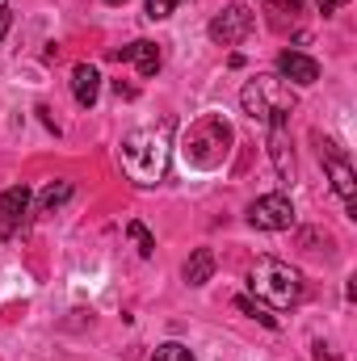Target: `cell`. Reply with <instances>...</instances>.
Here are the masks:
<instances>
[{
  "instance_id": "cell-1",
  "label": "cell",
  "mask_w": 357,
  "mask_h": 361,
  "mask_svg": "<svg viewBox=\"0 0 357 361\" xmlns=\"http://www.w3.org/2000/svg\"><path fill=\"white\" fill-rule=\"evenodd\" d=\"M169 130L173 122H164L160 130H135L122 143V169L139 185H156L169 173Z\"/></svg>"
},
{
  "instance_id": "cell-2",
  "label": "cell",
  "mask_w": 357,
  "mask_h": 361,
  "mask_svg": "<svg viewBox=\"0 0 357 361\" xmlns=\"http://www.w3.org/2000/svg\"><path fill=\"white\" fill-rule=\"evenodd\" d=\"M248 290L257 294V302H265L269 311H282V307H294L303 298V273L290 269L286 261H257L248 273Z\"/></svg>"
},
{
  "instance_id": "cell-3",
  "label": "cell",
  "mask_w": 357,
  "mask_h": 361,
  "mask_svg": "<svg viewBox=\"0 0 357 361\" xmlns=\"http://www.w3.org/2000/svg\"><path fill=\"white\" fill-rule=\"evenodd\" d=\"M181 152H185V160L193 169H219L227 160V152H231V126L219 114H206V118H198L189 126Z\"/></svg>"
},
{
  "instance_id": "cell-4",
  "label": "cell",
  "mask_w": 357,
  "mask_h": 361,
  "mask_svg": "<svg viewBox=\"0 0 357 361\" xmlns=\"http://www.w3.org/2000/svg\"><path fill=\"white\" fill-rule=\"evenodd\" d=\"M240 105H244V114H248V118H257V122L273 126V122H290L294 92H290V85H286L282 76H277V80L265 76V80H248V85H244Z\"/></svg>"
},
{
  "instance_id": "cell-5",
  "label": "cell",
  "mask_w": 357,
  "mask_h": 361,
  "mask_svg": "<svg viewBox=\"0 0 357 361\" xmlns=\"http://www.w3.org/2000/svg\"><path fill=\"white\" fill-rule=\"evenodd\" d=\"M320 143V160H324V169H328V180H332V189L345 197V206H349V214L357 219V177H353V164H349V156L332 143V139H315Z\"/></svg>"
},
{
  "instance_id": "cell-6",
  "label": "cell",
  "mask_w": 357,
  "mask_h": 361,
  "mask_svg": "<svg viewBox=\"0 0 357 361\" xmlns=\"http://www.w3.org/2000/svg\"><path fill=\"white\" fill-rule=\"evenodd\" d=\"M248 223L257 231H290L294 227V202L286 193H265L248 206Z\"/></svg>"
},
{
  "instance_id": "cell-7",
  "label": "cell",
  "mask_w": 357,
  "mask_h": 361,
  "mask_svg": "<svg viewBox=\"0 0 357 361\" xmlns=\"http://www.w3.org/2000/svg\"><path fill=\"white\" fill-rule=\"evenodd\" d=\"M253 25H257V17H253L248 4H227V8L210 21V38H214L219 47H240V42L253 34Z\"/></svg>"
},
{
  "instance_id": "cell-8",
  "label": "cell",
  "mask_w": 357,
  "mask_h": 361,
  "mask_svg": "<svg viewBox=\"0 0 357 361\" xmlns=\"http://www.w3.org/2000/svg\"><path fill=\"white\" fill-rule=\"evenodd\" d=\"M277 76H282L286 85L307 89V85L320 80V63H315L311 55H303V51H282V55H277Z\"/></svg>"
},
{
  "instance_id": "cell-9",
  "label": "cell",
  "mask_w": 357,
  "mask_h": 361,
  "mask_svg": "<svg viewBox=\"0 0 357 361\" xmlns=\"http://www.w3.org/2000/svg\"><path fill=\"white\" fill-rule=\"evenodd\" d=\"M25 210H30V189H25V185H8V189L0 193V227L13 235V231L21 227Z\"/></svg>"
},
{
  "instance_id": "cell-10",
  "label": "cell",
  "mask_w": 357,
  "mask_h": 361,
  "mask_svg": "<svg viewBox=\"0 0 357 361\" xmlns=\"http://www.w3.org/2000/svg\"><path fill=\"white\" fill-rule=\"evenodd\" d=\"M72 97H76L80 109H92L97 105V97H101V72L92 63H76L72 68Z\"/></svg>"
},
{
  "instance_id": "cell-11",
  "label": "cell",
  "mask_w": 357,
  "mask_h": 361,
  "mask_svg": "<svg viewBox=\"0 0 357 361\" xmlns=\"http://www.w3.org/2000/svg\"><path fill=\"white\" fill-rule=\"evenodd\" d=\"M114 59H131V63L139 68V76H143V80L160 72V47H156V42H143V38H139V42H131V47H118V51H114Z\"/></svg>"
},
{
  "instance_id": "cell-12",
  "label": "cell",
  "mask_w": 357,
  "mask_h": 361,
  "mask_svg": "<svg viewBox=\"0 0 357 361\" xmlns=\"http://www.w3.org/2000/svg\"><path fill=\"white\" fill-rule=\"evenodd\" d=\"M210 273H214V252H210V248H198V252L185 261V281H189V286H206Z\"/></svg>"
},
{
  "instance_id": "cell-13",
  "label": "cell",
  "mask_w": 357,
  "mask_h": 361,
  "mask_svg": "<svg viewBox=\"0 0 357 361\" xmlns=\"http://www.w3.org/2000/svg\"><path fill=\"white\" fill-rule=\"evenodd\" d=\"M68 197H72V180H55V185H47V189H42V214H55Z\"/></svg>"
},
{
  "instance_id": "cell-14",
  "label": "cell",
  "mask_w": 357,
  "mask_h": 361,
  "mask_svg": "<svg viewBox=\"0 0 357 361\" xmlns=\"http://www.w3.org/2000/svg\"><path fill=\"white\" fill-rule=\"evenodd\" d=\"M236 307H240V311H248L253 319H261L265 328H277V315L269 311L265 302H257V298H248V294H240V298H236Z\"/></svg>"
},
{
  "instance_id": "cell-15",
  "label": "cell",
  "mask_w": 357,
  "mask_h": 361,
  "mask_svg": "<svg viewBox=\"0 0 357 361\" xmlns=\"http://www.w3.org/2000/svg\"><path fill=\"white\" fill-rule=\"evenodd\" d=\"M152 361H198V357H193V349H189V345L169 341V345H160V349L152 353Z\"/></svg>"
},
{
  "instance_id": "cell-16",
  "label": "cell",
  "mask_w": 357,
  "mask_h": 361,
  "mask_svg": "<svg viewBox=\"0 0 357 361\" xmlns=\"http://www.w3.org/2000/svg\"><path fill=\"white\" fill-rule=\"evenodd\" d=\"M126 235L139 244V257H152V252H156V240H152V231H147L143 223H126Z\"/></svg>"
},
{
  "instance_id": "cell-17",
  "label": "cell",
  "mask_w": 357,
  "mask_h": 361,
  "mask_svg": "<svg viewBox=\"0 0 357 361\" xmlns=\"http://www.w3.org/2000/svg\"><path fill=\"white\" fill-rule=\"evenodd\" d=\"M177 4H181V0H147V17H152V21H164Z\"/></svg>"
},
{
  "instance_id": "cell-18",
  "label": "cell",
  "mask_w": 357,
  "mask_h": 361,
  "mask_svg": "<svg viewBox=\"0 0 357 361\" xmlns=\"http://www.w3.org/2000/svg\"><path fill=\"white\" fill-rule=\"evenodd\" d=\"M273 8H277V13H298L303 0H273Z\"/></svg>"
},
{
  "instance_id": "cell-19",
  "label": "cell",
  "mask_w": 357,
  "mask_h": 361,
  "mask_svg": "<svg viewBox=\"0 0 357 361\" xmlns=\"http://www.w3.org/2000/svg\"><path fill=\"white\" fill-rule=\"evenodd\" d=\"M8 25H13V8L0 4V42H4V34H8Z\"/></svg>"
},
{
  "instance_id": "cell-20",
  "label": "cell",
  "mask_w": 357,
  "mask_h": 361,
  "mask_svg": "<svg viewBox=\"0 0 357 361\" xmlns=\"http://www.w3.org/2000/svg\"><path fill=\"white\" fill-rule=\"evenodd\" d=\"M341 4H345V0H320V13H324V17H332Z\"/></svg>"
},
{
  "instance_id": "cell-21",
  "label": "cell",
  "mask_w": 357,
  "mask_h": 361,
  "mask_svg": "<svg viewBox=\"0 0 357 361\" xmlns=\"http://www.w3.org/2000/svg\"><path fill=\"white\" fill-rule=\"evenodd\" d=\"M105 4H126V0H105Z\"/></svg>"
},
{
  "instance_id": "cell-22",
  "label": "cell",
  "mask_w": 357,
  "mask_h": 361,
  "mask_svg": "<svg viewBox=\"0 0 357 361\" xmlns=\"http://www.w3.org/2000/svg\"><path fill=\"white\" fill-rule=\"evenodd\" d=\"M4 235H8V231H4V227H0V240H4Z\"/></svg>"
}]
</instances>
